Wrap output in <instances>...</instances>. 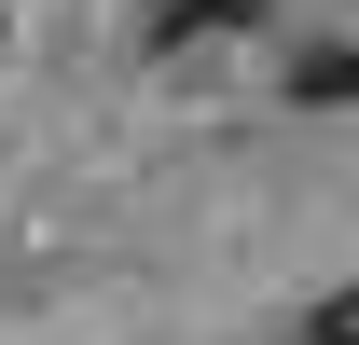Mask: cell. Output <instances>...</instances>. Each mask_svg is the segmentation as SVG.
Masks as SVG:
<instances>
[{
    "instance_id": "6da1fadb",
    "label": "cell",
    "mask_w": 359,
    "mask_h": 345,
    "mask_svg": "<svg viewBox=\"0 0 359 345\" xmlns=\"http://www.w3.org/2000/svg\"><path fill=\"white\" fill-rule=\"evenodd\" d=\"M290 97H318V111H346V97H359V42H318L304 69H290Z\"/></svg>"
},
{
    "instance_id": "7a4b0ae2",
    "label": "cell",
    "mask_w": 359,
    "mask_h": 345,
    "mask_svg": "<svg viewBox=\"0 0 359 345\" xmlns=\"http://www.w3.org/2000/svg\"><path fill=\"white\" fill-rule=\"evenodd\" d=\"M263 0H180V28H249Z\"/></svg>"
}]
</instances>
